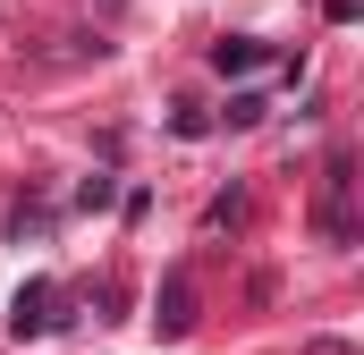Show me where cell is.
<instances>
[{
  "instance_id": "cell-3",
  "label": "cell",
  "mask_w": 364,
  "mask_h": 355,
  "mask_svg": "<svg viewBox=\"0 0 364 355\" xmlns=\"http://www.w3.org/2000/svg\"><path fill=\"white\" fill-rule=\"evenodd\" d=\"M153 322H161V339H178L186 322H195V288H186V271L170 279V296H161V313H153Z\"/></svg>"
},
{
  "instance_id": "cell-1",
  "label": "cell",
  "mask_w": 364,
  "mask_h": 355,
  "mask_svg": "<svg viewBox=\"0 0 364 355\" xmlns=\"http://www.w3.org/2000/svg\"><path fill=\"white\" fill-rule=\"evenodd\" d=\"M51 322H60V288H26V296H17V313H9V330H17V339H34V330H51Z\"/></svg>"
},
{
  "instance_id": "cell-2",
  "label": "cell",
  "mask_w": 364,
  "mask_h": 355,
  "mask_svg": "<svg viewBox=\"0 0 364 355\" xmlns=\"http://www.w3.org/2000/svg\"><path fill=\"white\" fill-rule=\"evenodd\" d=\"M322 229L348 237V153H331V186H322Z\"/></svg>"
},
{
  "instance_id": "cell-4",
  "label": "cell",
  "mask_w": 364,
  "mask_h": 355,
  "mask_svg": "<svg viewBox=\"0 0 364 355\" xmlns=\"http://www.w3.org/2000/svg\"><path fill=\"white\" fill-rule=\"evenodd\" d=\"M212 68H220V77H246V68H263V43H246V34H229V43L212 51Z\"/></svg>"
}]
</instances>
